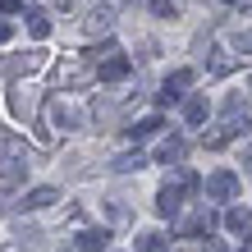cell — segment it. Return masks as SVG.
Instances as JSON below:
<instances>
[{"label": "cell", "instance_id": "cell-7", "mask_svg": "<svg viewBox=\"0 0 252 252\" xmlns=\"http://www.w3.org/2000/svg\"><path fill=\"white\" fill-rule=\"evenodd\" d=\"M229 229H239V234H252V211H229Z\"/></svg>", "mask_w": 252, "mask_h": 252}, {"label": "cell", "instance_id": "cell-12", "mask_svg": "<svg viewBox=\"0 0 252 252\" xmlns=\"http://www.w3.org/2000/svg\"><path fill=\"white\" fill-rule=\"evenodd\" d=\"M243 252H252V248H243Z\"/></svg>", "mask_w": 252, "mask_h": 252}, {"label": "cell", "instance_id": "cell-4", "mask_svg": "<svg viewBox=\"0 0 252 252\" xmlns=\"http://www.w3.org/2000/svg\"><path fill=\"white\" fill-rule=\"evenodd\" d=\"M138 248H142V252H170L165 234H142V239H138Z\"/></svg>", "mask_w": 252, "mask_h": 252}, {"label": "cell", "instance_id": "cell-9", "mask_svg": "<svg viewBox=\"0 0 252 252\" xmlns=\"http://www.w3.org/2000/svg\"><path fill=\"white\" fill-rule=\"evenodd\" d=\"M188 120H192V124H202V120H206V101H202V96H192V101H188Z\"/></svg>", "mask_w": 252, "mask_h": 252}, {"label": "cell", "instance_id": "cell-6", "mask_svg": "<svg viewBox=\"0 0 252 252\" xmlns=\"http://www.w3.org/2000/svg\"><path fill=\"white\" fill-rule=\"evenodd\" d=\"M124 73H128V60H110V64H101V78H106V83L124 78Z\"/></svg>", "mask_w": 252, "mask_h": 252}, {"label": "cell", "instance_id": "cell-3", "mask_svg": "<svg viewBox=\"0 0 252 252\" xmlns=\"http://www.w3.org/2000/svg\"><path fill=\"white\" fill-rule=\"evenodd\" d=\"M206 192H211V197H229L234 192V174H216V179L206 184Z\"/></svg>", "mask_w": 252, "mask_h": 252}, {"label": "cell", "instance_id": "cell-8", "mask_svg": "<svg viewBox=\"0 0 252 252\" xmlns=\"http://www.w3.org/2000/svg\"><path fill=\"white\" fill-rule=\"evenodd\" d=\"M28 28H32V37H46V32H51V23H46V14H41V9L28 14Z\"/></svg>", "mask_w": 252, "mask_h": 252}, {"label": "cell", "instance_id": "cell-11", "mask_svg": "<svg viewBox=\"0 0 252 252\" xmlns=\"http://www.w3.org/2000/svg\"><path fill=\"white\" fill-rule=\"evenodd\" d=\"M239 46H243V51H252V32H248V37H243V41H239Z\"/></svg>", "mask_w": 252, "mask_h": 252}, {"label": "cell", "instance_id": "cell-2", "mask_svg": "<svg viewBox=\"0 0 252 252\" xmlns=\"http://www.w3.org/2000/svg\"><path fill=\"white\" fill-rule=\"evenodd\" d=\"M55 197H60L55 188H37V192H28V202H23V206H32V211H41V206H51Z\"/></svg>", "mask_w": 252, "mask_h": 252}, {"label": "cell", "instance_id": "cell-13", "mask_svg": "<svg viewBox=\"0 0 252 252\" xmlns=\"http://www.w3.org/2000/svg\"><path fill=\"white\" fill-rule=\"evenodd\" d=\"M229 5H234V0H229Z\"/></svg>", "mask_w": 252, "mask_h": 252}, {"label": "cell", "instance_id": "cell-5", "mask_svg": "<svg viewBox=\"0 0 252 252\" xmlns=\"http://www.w3.org/2000/svg\"><path fill=\"white\" fill-rule=\"evenodd\" d=\"M156 128H160V120L152 115V120H142V124H133V128H128V138H138V142H142V138H152Z\"/></svg>", "mask_w": 252, "mask_h": 252}, {"label": "cell", "instance_id": "cell-1", "mask_svg": "<svg viewBox=\"0 0 252 252\" xmlns=\"http://www.w3.org/2000/svg\"><path fill=\"white\" fill-rule=\"evenodd\" d=\"M106 243H110V229H83L78 234V248L83 252H106Z\"/></svg>", "mask_w": 252, "mask_h": 252}, {"label": "cell", "instance_id": "cell-10", "mask_svg": "<svg viewBox=\"0 0 252 252\" xmlns=\"http://www.w3.org/2000/svg\"><path fill=\"white\" fill-rule=\"evenodd\" d=\"M0 41H9V23H0Z\"/></svg>", "mask_w": 252, "mask_h": 252}]
</instances>
